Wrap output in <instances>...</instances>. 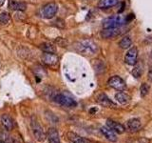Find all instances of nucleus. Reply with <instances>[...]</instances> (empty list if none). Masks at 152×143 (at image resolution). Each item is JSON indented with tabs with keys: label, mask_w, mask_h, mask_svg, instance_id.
<instances>
[{
	"label": "nucleus",
	"mask_w": 152,
	"mask_h": 143,
	"mask_svg": "<svg viewBox=\"0 0 152 143\" xmlns=\"http://www.w3.org/2000/svg\"><path fill=\"white\" fill-rule=\"evenodd\" d=\"M75 50L78 52L85 55H92L96 54L98 51V47L96 43H94L92 40L85 39L81 40L75 43Z\"/></svg>",
	"instance_id": "nucleus-1"
},
{
	"label": "nucleus",
	"mask_w": 152,
	"mask_h": 143,
	"mask_svg": "<svg viewBox=\"0 0 152 143\" xmlns=\"http://www.w3.org/2000/svg\"><path fill=\"white\" fill-rule=\"evenodd\" d=\"M126 19L122 15H113L110 17H107L103 21L104 29H110V28H119L123 27L126 24Z\"/></svg>",
	"instance_id": "nucleus-2"
},
{
	"label": "nucleus",
	"mask_w": 152,
	"mask_h": 143,
	"mask_svg": "<svg viewBox=\"0 0 152 143\" xmlns=\"http://www.w3.org/2000/svg\"><path fill=\"white\" fill-rule=\"evenodd\" d=\"M31 133H33L35 139L39 142H44L46 140L47 134L45 133L42 126L39 124V122L37 120H35L34 118L31 119Z\"/></svg>",
	"instance_id": "nucleus-3"
},
{
	"label": "nucleus",
	"mask_w": 152,
	"mask_h": 143,
	"mask_svg": "<svg viewBox=\"0 0 152 143\" xmlns=\"http://www.w3.org/2000/svg\"><path fill=\"white\" fill-rule=\"evenodd\" d=\"M54 100L57 102L58 104L67 108H75L77 106V102H76L72 97L70 96L65 95V93H57L54 96Z\"/></svg>",
	"instance_id": "nucleus-4"
},
{
	"label": "nucleus",
	"mask_w": 152,
	"mask_h": 143,
	"mask_svg": "<svg viewBox=\"0 0 152 143\" xmlns=\"http://www.w3.org/2000/svg\"><path fill=\"white\" fill-rule=\"evenodd\" d=\"M125 32L124 29L122 27L119 28H110V29H104L101 32V36L105 39H110L117 37L120 34H122Z\"/></svg>",
	"instance_id": "nucleus-5"
},
{
	"label": "nucleus",
	"mask_w": 152,
	"mask_h": 143,
	"mask_svg": "<svg viewBox=\"0 0 152 143\" xmlns=\"http://www.w3.org/2000/svg\"><path fill=\"white\" fill-rule=\"evenodd\" d=\"M107 84H109V87L117 90V91H124L126 88V82L124 81L123 78H121L118 75L111 76L109 79V81H107Z\"/></svg>",
	"instance_id": "nucleus-6"
},
{
	"label": "nucleus",
	"mask_w": 152,
	"mask_h": 143,
	"mask_svg": "<svg viewBox=\"0 0 152 143\" xmlns=\"http://www.w3.org/2000/svg\"><path fill=\"white\" fill-rule=\"evenodd\" d=\"M58 11V6L55 3H48L42 9V15L43 17L47 19L53 18V16L56 14Z\"/></svg>",
	"instance_id": "nucleus-7"
},
{
	"label": "nucleus",
	"mask_w": 152,
	"mask_h": 143,
	"mask_svg": "<svg viewBox=\"0 0 152 143\" xmlns=\"http://www.w3.org/2000/svg\"><path fill=\"white\" fill-rule=\"evenodd\" d=\"M43 63L50 68H56L59 64V58L55 54H45L42 56Z\"/></svg>",
	"instance_id": "nucleus-8"
},
{
	"label": "nucleus",
	"mask_w": 152,
	"mask_h": 143,
	"mask_svg": "<svg viewBox=\"0 0 152 143\" xmlns=\"http://www.w3.org/2000/svg\"><path fill=\"white\" fill-rule=\"evenodd\" d=\"M137 58H138V49L136 47H131L129 50L127 51L125 56V61L127 65L130 66H134L137 63Z\"/></svg>",
	"instance_id": "nucleus-9"
},
{
	"label": "nucleus",
	"mask_w": 152,
	"mask_h": 143,
	"mask_svg": "<svg viewBox=\"0 0 152 143\" xmlns=\"http://www.w3.org/2000/svg\"><path fill=\"white\" fill-rule=\"evenodd\" d=\"M97 102L100 105H102L104 107H107V108H115L116 107L114 102L111 99H109V97L107 95H105V93H101V95L98 96Z\"/></svg>",
	"instance_id": "nucleus-10"
},
{
	"label": "nucleus",
	"mask_w": 152,
	"mask_h": 143,
	"mask_svg": "<svg viewBox=\"0 0 152 143\" xmlns=\"http://www.w3.org/2000/svg\"><path fill=\"white\" fill-rule=\"evenodd\" d=\"M67 137L71 143H92L90 140L87 139V138L80 137L79 134L72 133V132H69L67 134Z\"/></svg>",
	"instance_id": "nucleus-11"
},
{
	"label": "nucleus",
	"mask_w": 152,
	"mask_h": 143,
	"mask_svg": "<svg viewBox=\"0 0 152 143\" xmlns=\"http://www.w3.org/2000/svg\"><path fill=\"white\" fill-rule=\"evenodd\" d=\"M47 138L49 139V143H61L58 131L53 127L50 128L49 131H48Z\"/></svg>",
	"instance_id": "nucleus-12"
},
{
	"label": "nucleus",
	"mask_w": 152,
	"mask_h": 143,
	"mask_svg": "<svg viewBox=\"0 0 152 143\" xmlns=\"http://www.w3.org/2000/svg\"><path fill=\"white\" fill-rule=\"evenodd\" d=\"M107 126L109 128H110L112 131L116 134H123L125 132V126H123L122 124H120L119 122H116L114 120H111V119H107Z\"/></svg>",
	"instance_id": "nucleus-13"
},
{
	"label": "nucleus",
	"mask_w": 152,
	"mask_h": 143,
	"mask_svg": "<svg viewBox=\"0 0 152 143\" xmlns=\"http://www.w3.org/2000/svg\"><path fill=\"white\" fill-rule=\"evenodd\" d=\"M101 132L107 140H109L111 142L117 141V136H116V133L114 132V131L111 130L110 128L107 127V126H104V127H102Z\"/></svg>",
	"instance_id": "nucleus-14"
},
{
	"label": "nucleus",
	"mask_w": 152,
	"mask_h": 143,
	"mask_svg": "<svg viewBox=\"0 0 152 143\" xmlns=\"http://www.w3.org/2000/svg\"><path fill=\"white\" fill-rule=\"evenodd\" d=\"M0 120H1V124L3 125V127L5 128L6 130H8V131L13 130V118L9 116V114H2Z\"/></svg>",
	"instance_id": "nucleus-15"
},
{
	"label": "nucleus",
	"mask_w": 152,
	"mask_h": 143,
	"mask_svg": "<svg viewBox=\"0 0 152 143\" xmlns=\"http://www.w3.org/2000/svg\"><path fill=\"white\" fill-rule=\"evenodd\" d=\"M141 121L138 118H131L129 121L126 122V128L129 129L131 132H135V131H138L141 128Z\"/></svg>",
	"instance_id": "nucleus-16"
},
{
	"label": "nucleus",
	"mask_w": 152,
	"mask_h": 143,
	"mask_svg": "<svg viewBox=\"0 0 152 143\" xmlns=\"http://www.w3.org/2000/svg\"><path fill=\"white\" fill-rule=\"evenodd\" d=\"M120 1L121 0H100L98 7L100 9H109V8L116 6Z\"/></svg>",
	"instance_id": "nucleus-17"
},
{
	"label": "nucleus",
	"mask_w": 152,
	"mask_h": 143,
	"mask_svg": "<svg viewBox=\"0 0 152 143\" xmlns=\"http://www.w3.org/2000/svg\"><path fill=\"white\" fill-rule=\"evenodd\" d=\"M9 7L13 11H25L27 9V5L25 3L14 1V0H10Z\"/></svg>",
	"instance_id": "nucleus-18"
},
{
	"label": "nucleus",
	"mask_w": 152,
	"mask_h": 143,
	"mask_svg": "<svg viewBox=\"0 0 152 143\" xmlns=\"http://www.w3.org/2000/svg\"><path fill=\"white\" fill-rule=\"evenodd\" d=\"M115 98L120 104H126L130 100V96L124 92H119L115 95Z\"/></svg>",
	"instance_id": "nucleus-19"
},
{
	"label": "nucleus",
	"mask_w": 152,
	"mask_h": 143,
	"mask_svg": "<svg viewBox=\"0 0 152 143\" xmlns=\"http://www.w3.org/2000/svg\"><path fill=\"white\" fill-rule=\"evenodd\" d=\"M40 49L44 52H47V54H55L56 52V48L50 43H42L40 45Z\"/></svg>",
	"instance_id": "nucleus-20"
},
{
	"label": "nucleus",
	"mask_w": 152,
	"mask_h": 143,
	"mask_svg": "<svg viewBox=\"0 0 152 143\" xmlns=\"http://www.w3.org/2000/svg\"><path fill=\"white\" fill-rule=\"evenodd\" d=\"M131 45H132V40L129 36H125L119 42V47L121 49H129Z\"/></svg>",
	"instance_id": "nucleus-21"
},
{
	"label": "nucleus",
	"mask_w": 152,
	"mask_h": 143,
	"mask_svg": "<svg viewBox=\"0 0 152 143\" xmlns=\"http://www.w3.org/2000/svg\"><path fill=\"white\" fill-rule=\"evenodd\" d=\"M45 116H46V119L50 122V123H57L59 121L58 117L55 116L53 113H51L50 111H46L45 112Z\"/></svg>",
	"instance_id": "nucleus-22"
},
{
	"label": "nucleus",
	"mask_w": 152,
	"mask_h": 143,
	"mask_svg": "<svg viewBox=\"0 0 152 143\" xmlns=\"http://www.w3.org/2000/svg\"><path fill=\"white\" fill-rule=\"evenodd\" d=\"M10 14L4 11V13L0 14V25H7L10 21Z\"/></svg>",
	"instance_id": "nucleus-23"
},
{
	"label": "nucleus",
	"mask_w": 152,
	"mask_h": 143,
	"mask_svg": "<svg viewBox=\"0 0 152 143\" xmlns=\"http://www.w3.org/2000/svg\"><path fill=\"white\" fill-rule=\"evenodd\" d=\"M140 92H141V96L142 97L147 96V93H148V92H149V86H148V84L143 83L141 85V87H140Z\"/></svg>",
	"instance_id": "nucleus-24"
},
{
	"label": "nucleus",
	"mask_w": 152,
	"mask_h": 143,
	"mask_svg": "<svg viewBox=\"0 0 152 143\" xmlns=\"http://www.w3.org/2000/svg\"><path fill=\"white\" fill-rule=\"evenodd\" d=\"M132 75L135 78H139L140 76L142 75V69L140 67H136L134 68V70L132 71Z\"/></svg>",
	"instance_id": "nucleus-25"
},
{
	"label": "nucleus",
	"mask_w": 152,
	"mask_h": 143,
	"mask_svg": "<svg viewBox=\"0 0 152 143\" xmlns=\"http://www.w3.org/2000/svg\"><path fill=\"white\" fill-rule=\"evenodd\" d=\"M55 42H56L59 46H61V47H67V42L66 41L65 39H63L62 37H58V39L55 40Z\"/></svg>",
	"instance_id": "nucleus-26"
},
{
	"label": "nucleus",
	"mask_w": 152,
	"mask_h": 143,
	"mask_svg": "<svg viewBox=\"0 0 152 143\" xmlns=\"http://www.w3.org/2000/svg\"><path fill=\"white\" fill-rule=\"evenodd\" d=\"M62 22H64L62 19H57L56 21H55V23H56V25H57V26L61 27V28H64V27H65V26H64V25H62V24H60V23H62Z\"/></svg>",
	"instance_id": "nucleus-27"
},
{
	"label": "nucleus",
	"mask_w": 152,
	"mask_h": 143,
	"mask_svg": "<svg viewBox=\"0 0 152 143\" xmlns=\"http://www.w3.org/2000/svg\"><path fill=\"white\" fill-rule=\"evenodd\" d=\"M5 3V0H0V7H2Z\"/></svg>",
	"instance_id": "nucleus-28"
}]
</instances>
